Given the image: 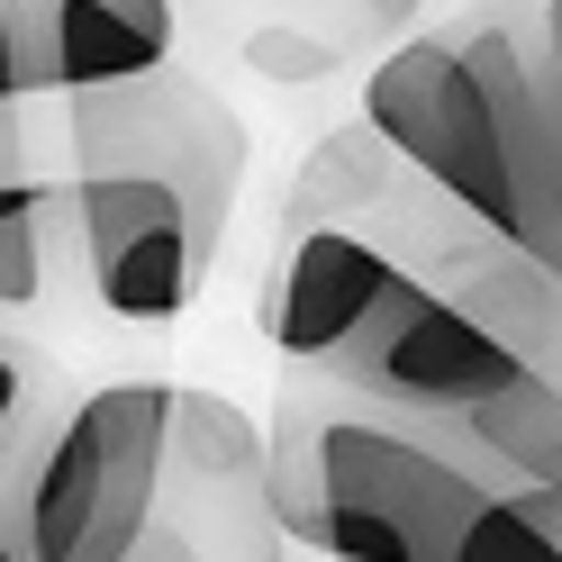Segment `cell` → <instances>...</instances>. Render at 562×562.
I'll return each mask as SVG.
<instances>
[{
  "label": "cell",
  "instance_id": "cell-6",
  "mask_svg": "<svg viewBox=\"0 0 562 562\" xmlns=\"http://www.w3.org/2000/svg\"><path fill=\"white\" fill-rule=\"evenodd\" d=\"M318 372L345 381V391H363V400H381V408L453 417V427H463L472 408H490L508 381H526V363L508 355V345L490 336L472 308H453L445 291H427L417 272H400V291L381 300Z\"/></svg>",
  "mask_w": 562,
  "mask_h": 562
},
{
  "label": "cell",
  "instance_id": "cell-17",
  "mask_svg": "<svg viewBox=\"0 0 562 562\" xmlns=\"http://www.w3.org/2000/svg\"><path fill=\"white\" fill-rule=\"evenodd\" d=\"M355 10H363L372 27H400V19H417V10H427V0H355Z\"/></svg>",
  "mask_w": 562,
  "mask_h": 562
},
{
  "label": "cell",
  "instance_id": "cell-1",
  "mask_svg": "<svg viewBox=\"0 0 562 562\" xmlns=\"http://www.w3.org/2000/svg\"><path fill=\"white\" fill-rule=\"evenodd\" d=\"M245 119L200 74H146L64 100L55 172L74 272L119 327H172L209 291L245 191Z\"/></svg>",
  "mask_w": 562,
  "mask_h": 562
},
{
  "label": "cell",
  "instance_id": "cell-4",
  "mask_svg": "<svg viewBox=\"0 0 562 562\" xmlns=\"http://www.w3.org/2000/svg\"><path fill=\"white\" fill-rule=\"evenodd\" d=\"M172 381H100L46 436L27 490V553L37 562H127L164 499Z\"/></svg>",
  "mask_w": 562,
  "mask_h": 562
},
{
  "label": "cell",
  "instance_id": "cell-8",
  "mask_svg": "<svg viewBox=\"0 0 562 562\" xmlns=\"http://www.w3.org/2000/svg\"><path fill=\"white\" fill-rule=\"evenodd\" d=\"M391 291H400V263L381 255L363 227L281 236V255L263 272V300H255V327L291 372H318Z\"/></svg>",
  "mask_w": 562,
  "mask_h": 562
},
{
  "label": "cell",
  "instance_id": "cell-18",
  "mask_svg": "<svg viewBox=\"0 0 562 562\" xmlns=\"http://www.w3.org/2000/svg\"><path fill=\"white\" fill-rule=\"evenodd\" d=\"M10 100H27V91H19V55H10V19H0V110H10Z\"/></svg>",
  "mask_w": 562,
  "mask_h": 562
},
{
  "label": "cell",
  "instance_id": "cell-10",
  "mask_svg": "<svg viewBox=\"0 0 562 562\" xmlns=\"http://www.w3.org/2000/svg\"><path fill=\"white\" fill-rule=\"evenodd\" d=\"M400 182H408V164L381 146V136L355 119V127H336L318 155L300 164V182H291V200H281V236H318V227H372L381 209L400 200Z\"/></svg>",
  "mask_w": 562,
  "mask_h": 562
},
{
  "label": "cell",
  "instance_id": "cell-9",
  "mask_svg": "<svg viewBox=\"0 0 562 562\" xmlns=\"http://www.w3.org/2000/svg\"><path fill=\"white\" fill-rule=\"evenodd\" d=\"M74 272V218H64L55 136H37L27 100L0 110V327L37 308Z\"/></svg>",
  "mask_w": 562,
  "mask_h": 562
},
{
  "label": "cell",
  "instance_id": "cell-16",
  "mask_svg": "<svg viewBox=\"0 0 562 562\" xmlns=\"http://www.w3.org/2000/svg\"><path fill=\"white\" fill-rule=\"evenodd\" d=\"M0 562H37V553H27V508L0 517Z\"/></svg>",
  "mask_w": 562,
  "mask_h": 562
},
{
  "label": "cell",
  "instance_id": "cell-14",
  "mask_svg": "<svg viewBox=\"0 0 562 562\" xmlns=\"http://www.w3.org/2000/svg\"><path fill=\"white\" fill-rule=\"evenodd\" d=\"M536 46H544V64H553V91H562V0H544V10H536Z\"/></svg>",
  "mask_w": 562,
  "mask_h": 562
},
{
  "label": "cell",
  "instance_id": "cell-13",
  "mask_svg": "<svg viewBox=\"0 0 562 562\" xmlns=\"http://www.w3.org/2000/svg\"><path fill=\"white\" fill-rule=\"evenodd\" d=\"M245 64H255L263 82H327V74H336V46L300 37V27H263V37L245 46Z\"/></svg>",
  "mask_w": 562,
  "mask_h": 562
},
{
  "label": "cell",
  "instance_id": "cell-11",
  "mask_svg": "<svg viewBox=\"0 0 562 562\" xmlns=\"http://www.w3.org/2000/svg\"><path fill=\"white\" fill-rule=\"evenodd\" d=\"M463 436L499 463L508 490H553V499H562V363L508 381L490 408L463 417Z\"/></svg>",
  "mask_w": 562,
  "mask_h": 562
},
{
  "label": "cell",
  "instance_id": "cell-12",
  "mask_svg": "<svg viewBox=\"0 0 562 562\" xmlns=\"http://www.w3.org/2000/svg\"><path fill=\"white\" fill-rule=\"evenodd\" d=\"M64 408H74V391H64V363L46 355V345H27L0 327V463L27 445H46L64 427Z\"/></svg>",
  "mask_w": 562,
  "mask_h": 562
},
{
  "label": "cell",
  "instance_id": "cell-2",
  "mask_svg": "<svg viewBox=\"0 0 562 562\" xmlns=\"http://www.w3.org/2000/svg\"><path fill=\"white\" fill-rule=\"evenodd\" d=\"M363 127L481 236L562 272V91L536 19L490 10L391 46L363 82Z\"/></svg>",
  "mask_w": 562,
  "mask_h": 562
},
{
  "label": "cell",
  "instance_id": "cell-5",
  "mask_svg": "<svg viewBox=\"0 0 562 562\" xmlns=\"http://www.w3.org/2000/svg\"><path fill=\"white\" fill-rule=\"evenodd\" d=\"M127 562H281L263 427L236 400L172 381L164 499H155V526L127 544Z\"/></svg>",
  "mask_w": 562,
  "mask_h": 562
},
{
  "label": "cell",
  "instance_id": "cell-7",
  "mask_svg": "<svg viewBox=\"0 0 562 562\" xmlns=\"http://www.w3.org/2000/svg\"><path fill=\"white\" fill-rule=\"evenodd\" d=\"M19 55V91L82 100L172 64V0H0Z\"/></svg>",
  "mask_w": 562,
  "mask_h": 562
},
{
  "label": "cell",
  "instance_id": "cell-15",
  "mask_svg": "<svg viewBox=\"0 0 562 562\" xmlns=\"http://www.w3.org/2000/svg\"><path fill=\"white\" fill-rule=\"evenodd\" d=\"M517 508H526V517H536V526H544V536H553V553H562V499H553V490H517Z\"/></svg>",
  "mask_w": 562,
  "mask_h": 562
},
{
  "label": "cell",
  "instance_id": "cell-3",
  "mask_svg": "<svg viewBox=\"0 0 562 562\" xmlns=\"http://www.w3.org/2000/svg\"><path fill=\"white\" fill-rule=\"evenodd\" d=\"M263 463L281 544L327 562H463L472 526L508 499L499 463L453 417L381 408L327 372H281Z\"/></svg>",
  "mask_w": 562,
  "mask_h": 562
}]
</instances>
